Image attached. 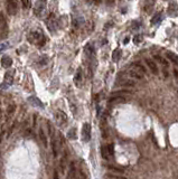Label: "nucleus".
<instances>
[{
	"instance_id": "obj_1",
	"label": "nucleus",
	"mask_w": 178,
	"mask_h": 179,
	"mask_svg": "<svg viewBox=\"0 0 178 179\" xmlns=\"http://www.w3.org/2000/svg\"><path fill=\"white\" fill-rule=\"evenodd\" d=\"M28 42L32 43V45H36L38 47H42V46L45 45L46 43V38L44 34L39 30H34V32H30L29 35H28Z\"/></svg>"
},
{
	"instance_id": "obj_2",
	"label": "nucleus",
	"mask_w": 178,
	"mask_h": 179,
	"mask_svg": "<svg viewBox=\"0 0 178 179\" xmlns=\"http://www.w3.org/2000/svg\"><path fill=\"white\" fill-rule=\"evenodd\" d=\"M8 24H7V19L5 15L2 13H0V39H5L8 37Z\"/></svg>"
},
{
	"instance_id": "obj_3",
	"label": "nucleus",
	"mask_w": 178,
	"mask_h": 179,
	"mask_svg": "<svg viewBox=\"0 0 178 179\" xmlns=\"http://www.w3.org/2000/svg\"><path fill=\"white\" fill-rule=\"evenodd\" d=\"M145 67L139 64H136V65L133 66V69L130 71V76L133 78H136V80H141V78L145 77Z\"/></svg>"
},
{
	"instance_id": "obj_4",
	"label": "nucleus",
	"mask_w": 178,
	"mask_h": 179,
	"mask_svg": "<svg viewBox=\"0 0 178 179\" xmlns=\"http://www.w3.org/2000/svg\"><path fill=\"white\" fill-rule=\"evenodd\" d=\"M46 5H47L46 1H42V0L36 1L35 5H34V15L37 17H42L46 9Z\"/></svg>"
},
{
	"instance_id": "obj_5",
	"label": "nucleus",
	"mask_w": 178,
	"mask_h": 179,
	"mask_svg": "<svg viewBox=\"0 0 178 179\" xmlns=\"http://www.w3.org/2000/svg\"><path fill=\"white\" fill-rule=\"evenodd\" d=\"M91 131H92V128H91V124L85 122L82 127V131H81V137L82 140L84 142H89L91 140Z\"/></svg>"
},
{
	"instance_id": "obj_6",
	"label": "nucleus",
	"mask_w": 178,
	"mask_h": 179,
	"mask_svg": "<svg viewBox=\"0 0 178 179\" xmlns=\"http://www.w3.org/2000/svg\"><path fill=\"white\" fill-rule=\"evenodd\" d=\"M46 24H47V27H48L49 32L54 33L59 26V23H57V19H56V16L54 13H49V16L47 17L46 19Z\"/></svg>"
},
{
	"instance_id": "obj_7",
	"label": "nucleus",
	"mask_w": 178,
	"mask_h": 179,
	"mask_svg": "<svg viewBox=\"0 0 178 179\" xmlns=\"http://www.w3.org/2000/svg\"><path fill=\"white\" fill-rule=\"evenodd\" d=\"M55 120H56V123L59 124V125H64L67 122V115L63 111L57 110L55 113Z\"/></svg>"
},
{
	"instance_id": "obj_8",
	"label": "nucleus",
	"mask_w": 178,
	"mask_h": 179,
	"mask_svg": "<svg viewBox=\"0 0 178 179\" xmlns=\"http://www.w3.org/2000/svg\"><path fill=\"white\" fill-rule=\"evenodd\" d=\"M7 11H8V15L15 16L18 11V3L16 1H8L7 2Z\"/></svg>"
},
{
	"instance_id": "obj_9",
	"label": "nucleus",
	"mask_w": 178,
	"mask_h": 179,
	"mask_svg": "<svg viewBox=\"0 0 178 179\" xmlns=\"http://www.w3.org/2000/svg\"><path fill=\"white\" fill-rule=\"evenodd\" d=\"M67 160H68V152L66 150H64V151H63V156H62V158H61V161H59V169H61L62 173H64L65 169H66Z\"/></svg>"
},
{
	"instance_id": "obj_10",
	"label": "nucleus",
	"mask_w": 178,
	"mask_h": 179,
	"mask_svg": "<svg viewBox=\"0 0 178 179\" xmlns=\"http://www.w3.org/2000/svg\"><path fill=\"white\" fill-rule=\"evenodd\" d=\"M128 95H132V92L129 91V90H120V91H116L111 93L112 98H124Z\"/></svg>"
},
{
	"instance_id": "obj_11",
	"label": "nucleus",
	"mask_w": 178,
	"mask_h": 179,
	"mask_svg": "<svg viewBox=\"0 0 178 179\" xmlns=\"http://www.w3.org/2000/svg\"><path fill=\"white\" fill-rule=\"evenodd\" d=\"M66 179H76V168H75V163H70V168H68V173L66 176Z\"/></svg>"
},
{
	"instance_id": "obj_12",
	"label": "nucleus",
	"mask_w": 178,
	"mask_h": 179,
	"mask_svg": "<svg viewBox=\"0 0 178 179\" xmlns=\"http://www.w3.org/2000/svg\"><path fill=\"white\" fill-rule=\"evenodd\" d=\"M146 63H147V65H148V67L150 69V71H151L155 75H158L159 71H158V66H157V64H156L152 59H149V58H146Z\"/></svg>"
},
{
	"instance_id": "obj_13",
	"label": "nucleus",
	"mask_w": 178,
	"mask_h": 179,
	"mask_svg": "<svg viewBox=\"0 0 178 179\" xmlns=\"http://www.w3.org/2000/svg\"><path fill=\"white\" fill-rule=\"evenodd\" d=\"M13 75H15V71L13 69H10L5 74V82H6L7 85H11L13 82Z\"/></svg>"
},
{
	"instance_id": "obj_14",
	"label": "nucleus",
	"mask_w": 178,
	"mask_h": 179,
	"mask_svg": "<svg viewBox=\"0 0 178 179\" xmlns=\"http://www.w3.org/2000/svg\"><path fill=\"white\" fill-rule=\"evenodd\" d=\"M1 65H2V67H5V69H9L10 66L13 65V59H11V57H9V56L5 55L1 58Z\"/></svg>"
},
{
	"instance_id": "obj_15",
	"label": "nucleus",
	"mask_w": 178,
	"mask_h": 179,
	"mask_svg": "<svg viewBox=\"0 0 178 179\" xmlns=\"http://www.w3.org/2000/svg\"><path fill=\"white\" fill-rule=\"evenodd\" d=\"M82 81H83V74H82V69H78V72H76V74H75V76H74L75 85H76V86H81Z\"/></svg>"
},
{
	"instance_id": "obj_16",
	"label": "nucleus",
	"mask_w": 178,
	"mask_h": 179,
	"mask_svg": "<svg viewBox=\"0 0 178 179\" xmlns=\"http://www.w3.org/2000/svg\"><path fill=\"white\" fill-rule=\"evenodd\" d=\"M28 102H29L32 105H34V106H38V107H40V109L44 107L42 101H40L38 98H36V96H30V98H28Z\"/></svg>"
},
{
	"instance_id": "obj_17",
	"label": "nucleus",
	"mask_w": 178,
	"mask_h": 179,
	"mask_svg": "<svg viewBox=\"0 0 178 179\" xmlns=\"http://www.w3.org/2000/svg\"><path fill=\"white\" fill-rule=\"evenodd\" d=\"M166 57L172 63H174L175 65L178 66V56L176 55L175 53H172V52H167L166 53Z\"/></svg>"
},
{
	"instance_id": "obj_18",
	"label": "nucleus",
	"mask_w": 178,
	"mask_h": 179,
	"mask_svg": "<svg viewBox=\"0 0 178 179\" xmlns=\"http://www.w3.org/2000/svg\"><path fill=\"white\" fill-rule=\"evenodd\" d=\"M101 155H102V157H103L105 160L112 159V157H111V155H110V152H109V150H108L107 146H102V148H101Z\"/></svg>"
},
{
	"instance_id": "obj_19",
	"label": "nucleus",
	"mask_w": 178,
	"mask_h": 179,
	"mask_svg": "<svg viewBox=\"0 0 178 179\" xmlns=\"http://www.w3.org/2000/svg\"><path fill=\"white\" fill-rule=\"evenodd\" d=\"M126 102V98H112L111 96L109 99V103L110 104H118V103H124Z\"/></svg>"
},
{
	"instance_id": "obj_20",
	"label": "nucleus",
	"mask_w": 178,
	"mask_h": 179,
	"mask_svg": "<svg viewBox=\"0 0 178 179\" xmlns=\"http://www.w3.org/2000/svg\"><path fill=\"white\" fill-rule=\"evenodd\" d=\"M15 111H16V105L15 104L8 105V107H7V117L9 119V117H13V113H15Z\"/></svg>"
},
{
	"instance_id": "obj_21",
	"label": "nucleus",
	"mask_w": 178,
	"mask_h": 179,
	"mask_svg": "<svg viewBox=\"0 0 178 179\" xmlns=\"http://www.w3.org/2000/svg\"><path fill=\"white\" fill-rule=\"evenodd\" d=\"M39 138H40V140H42V143L44 144V147H47V137H46L45 132L43 130L42 128L39 129Z\"/></svg>"
},
{
	"instance_id": "obj_22",
	"label": "nucleus",
	"mask_w": 178,
	"mask_h": 179,
	"mask_svg": "<svg viewBox=\"0 0 178 179\" xmlns=\"http://www.w3.org/2000/svg\"><path fill=\"white\" fill-rule=\"evenodd\" d=\"M134 82L131 81V80H124V81H121L119 83L120 86H126V88H131V86H134Z\"/></svg>"
},
{
	"instance_id": "obj_23",
	"label": "nucleus",
	"mask_w": 178,
	"mask_h": 179,
	"mask_svg": "<svg viewBox=\"0 0 178 179\" xmlns=\"http://www.w3.org/2000/svg\"><path fill=\"white\" fill-rule=\"evenodd\" d=\"M161 19H162V13H157L155 15V16H153V18L151 19V24H152V25L159 24Z\"/></svg>"
},
{
	"instance_id": "obj_24",
	"label": "nucleus",
	"mask_w": 178,
	"mask_h": 179,
	"mask_svg": "<svg viewBox=\"0 0 178 179\" xmlns=\"http://www.w3.org/2000/svg\"><path fill=\"white\" fill-rule=\"evenodd\" d=\"M82 24H83V18H81V17H76V18L73 19V25H74L76 28L81 26Z\"/></svg>"
},
{
	"instance_id": "obj_25",
	"label": "nucleus",
	"mask_w": 178,
	"mask_h": 179,
	"mask_svg": "<svg viewBox=\"0 0 178 179\" xmlns=\"http://www.w3.org/2000/svg\"><path fill=\"white\" fill-rule=\"evenodd\" d=\"M67 137L70 138V139H72V140H75V139H76V129H75V128H73V129H71V130L68 131Z\"/></svg>"
},
{
	"instance_id": "obj_26",
	"label": "nucleus",
	"mask_w": 178,
	"mask_h": 179,
	"mask_svg": "<svg viewBox=\"0 0 178 179\" xmlns=\"http://www.w3.org/2000/svg\"><path fill=\"white\" fill-rule=\"evenodd\" d=\"M21 5H23L24 9H29L30 6H32V1H29V0H23Z\"/></svg>"
},
{
	"instance_id": "obj_27",
	"label": "nucleus",
	"mask_w": 178,
	"mask_h": 179,
	"mask_svg": "<svg viewBox=\"0 0 178 179\" xmlns=\"http://www.w3.org/2000/svg\"><path fill=\"white\" fill-rule=\"evenodd\" d=\"M155 59H158L159 62L161 63V65H164L165 67H168V63L166 62L165 58H162V57H160V56H155Z\"/></svg>"
},
{
	"instance_id": "obj_28",
	"label": "nucleus",
	"mask_w": 178,
	"mask_h": 179,
	"mask_svg": "<svg viewBox=\"0 0 178 179\" xmlns=\"http://www.w3.org/2000/svg\"><path fill=\"white\" fill-rule=\"evenodd\" d=\"M153 5H155L153 1H149V2H147V5L145 6V10H146L147 13H150V9L153 7Z\"/></svg>"
},
{
	"instance_id": "obj_29",
	"label": "nucleus",
	"mask_w": 178,
	"mask_h": 179,
	"mask_svg": "<svg viewBox=\"0 0 178 179\" xmlns=\"http://www.w3.org/2000/svg\"><path fill=\"white\" fill-rule=\"evenodd\" d=\"M121 57V50L120 49H116L113 53V61H117Z\"/></svg>"
},
{
	"instance_id": "obj_30",
	"label": "nucleus",
	"mask_w": 178,
	"mask_h": 179,
	"mask_svg": "<svg viewBox=\"0 0 178 179\" xmlns=\"http://www.w3.org/2000/svg\"><path fill=\"white\" fill-rule=\"evenodd\" d=\"M142 35H136L133 38V42H134V44H139V43L142 42Z\"/></svg>"
},
{
	"instance_id": "obj_31",
	"label": "nucleus",
	"mask_w": 178,
	"mask_h": 179,
	"mask_svg": "<svg viewBox=\"0 0 178 179\" xmlns=\"http://www.w3.org/2000/svg\"><path fill=\"white\" fill-rule=\"evenodd\" d=\"M108 168L111 170H113V171H116V173H123V169H119V168H117V167H114V166H108Z\"/></svg>"
},
{
	"instance_id": "obj_32",
	"label": "nucleus",
	"mask_w": 178,
	"mask_h": 179,
	"mask_svg": "<svg viewBox=\"0 0 178 179\" xmlns=\"http://www.w3.org/2000/svg\"><path fill=\"white\" fill-rule=\"evenodd\" d=\"M105 177H108V178L110 179H127L124 178V177H120V176H114V175H111V173H109V175H107Z\"/></svg>"
},
{
	"instance_id": "obj_33",
	"label": "nucleus",
	"mask_w": 178,
	"mask_h": 179,
	"mask_svg": "<svg viewBox=\"0 0 178 179\" xmlns=\"http://www.w3.org/2000/svg\"><path fill=\"white\" fill-rule=\"evenodd\" d=\"M108 150H109V152H110V155H111V157L113 158V155H114V151H113V146L112 144H108Z\"/></svg>"
},
{
	"instance_id": "obj_34",
	"label": "nucleus",
	"mask_w": 178,
	"mask_h": 179,
	"mask_svg": "<svg viewBox=\"0 0 178 179\" xmlns=\"http://www.w3.org/2000/svg\"><path fill=\"white\" fill-rule=\"evenodd\" d=\"M8 47V44H6V43H3V44H0V53L2 52V50H5V49Z\"/></svg>"
},
{
	"instance_id": "obj_35",
	"label": "nucleus",
	"mask_w": 178,
	"mask_h": 179,
	"mask_svg": "<svg viewBox=\"0 0 178 179\" xmlns=\"http://www.w3.org/2000/svg\"><path fill=\"white\" fill-rule=\"evenodd\" d=\"M54 179H59V173H57V170L54 171Z\"/></svg>"
},
{
	"instance_id": "obj_36",
	"label": "nucleus",
	"mask_w": 178,
	"mask_h": 179,
	"mask_svg": "<svg viewBox=\"0 0 178 179\" xmlns=\"http://www.w3.org/2000/svg\"><path fill=\"white\" fill-rule=\"evenodd\" d=\"M174 75L178 78V69H174Z\"/></svg>"
},
{
	"instance_id": "obj_37",
	"label": "nucleus",
	"mask_w": 178,
	"mask_h": 179,
	"mask_svg": "<svg viewBox=\"0 0 178 179\" xmlns=\"http://www.w3.org/2000/svg\"><path fill=\"white\" fill-rule=\"evenodd\" d=\"M2 120V110L0 109V121Z\"/></svg>"
},
{
	"instance_id": "obj_38",
	"label": "nucleus",
	"mask_w": 178,
	"mask_h": 179,
	"mask_svg": "<svg viewBox=\"0 0 178 179\" xmlns=\"http://www.w3.org/2000/svg\"><path fill=\"white\" fill-rule=\"evenodd\" d=\"M128 42H129V38H128V37H127V38L124 39V44H127V43H128Z\"/></svg>"
}]
</instances>
